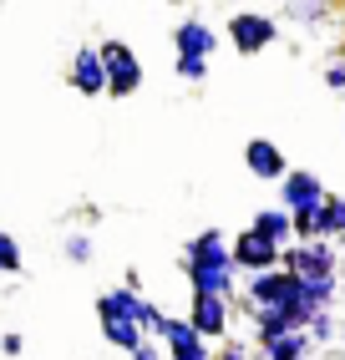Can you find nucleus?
<instances>
[{
    "label": "nucleus",
    "mask_w": 345,
    "mask_h": 360,
    "mask_svg": "<svg viewBox=\"0 0 345 360\" xmlns=\"http://www.w3.org/2000/svg\"><path fill=\"white\" fill-rule=\"evenodd\" d=\"M340 345H345V325H340Z\"/></svg>",
    "instance_id": "28"
},
{
    "label": "nucleus",
    "mask_w": 345,
    "mask_h": 360,
    "mask_svg": "<svg viewBox=\"0 0 345 360\" xmlns=\"http://www.w3.org/2000/svg\"><path fill=\"white\" fill-rule=\"evenodd\" d=\"M330 219H335V229L345 238V193H330Z\"/></svg>",
    "instance_id": "25"
},
{
    "label": "nucleus",
    "mask_w": 345,
    "mask_h": 360,
    "mask_svg": "<svg viewBox=\"0 0 345 360\" xmlns=\"http://www.w3.org/2000/svg\"><path fill=\"white\" fill-rule=\"evenodd\" d=\"M132 360H168L163 340H142V350H132Z\"/></svg>",
    "instance_id": "24"
},
{
    "label": "nucleus",
    "mask_w": 345,
    "mask_h": 360,
    "mask_svg": "<svg viewBox=\"0 0 345 360\" xmlns=\"http://www.w3.org/2000/svg\"><path fill=\"white\" fill-rule=\"evenodd\" d=\"M340 295V274H325V279H300V304L315 309V315H325Z\"/></svg>",
    "instance_id": "16"
},
{
    "label": "nucleus",
    "mask_w": 345,
    "mask_h": 360,
    "mask_svg": "<svg viewBox=\"0 0 345 360\" xmlns=\"http://www.w3.org/2000/svg\"><path fill=\"white\" fill-rule=\"evenodd\" d=\"M340 360H345V350H340Z\"/></svg>",
    "instance_id": "30"
},
{
    "label": "nucleus",
    "mask_w": 345,
    "mask_h": 360,
    "mask_svg": "<svg viewBox=\"0 0 345 360\" xmlns=\"http://www.w3.org/2000/svg\"><path fill=\"white\" fill-rule=\"evenodd\" d=\"M310 340H315V345H335V340H340V320H335V309H325V315H315V320H310Z\"/></svg>",
    "instance_id": "18"
},
{
    "label": "nucleus",
    "mask_w": 345,
    "mask_h": 360,
    "mask_svg": "<svg viewBox=\"0 0 345 360\" xmlns=\"http://www.w3.org/2000/svg\"><path fill=\"white\" fill-rule=\"evenodd\" d=\"M0 274H20V244L0 229Z\"/></svg>",
    "instance_id": "20"
},
{
    "label": "nucleus",
    "mask_w": 345,
    "mask_h": 360,
    "mask_svg": "<svg viewBox=\"0 0 345 360\" xmlns=\"http://www.w3.org/2000/svg\"><path fill=\"white\" fill-rule=\"evenodd\" d=\"M340 249H345V238H340Z\"/></svg>",
    "instance_id": "29"
},
{
    "label": "nucleus",
    "mask_w": 345,
    "mask_h": 360,
    "mask_svg": "<svg viewBox=\"0 0 345 360\" xmlns=\"http://www.w3.org/2000/svg\"><path fill=\"white\" fill-rule=\"evenodd\" d=\"M224 36H229V46H234L239 56H259L284 31H280V15H269V11H234L229 26H224Z\"/></svg>",
    "instance_id": "2"
},
{
    "label": "nucleus",
    "mask_w": 345,
    "mask_h": 360,
    "mask_svg": "<svg viewBox=\"0 0 345 360\" xmlns=\"http://www.w3.org/2000/svg\"><path fill=\"white\" fill-rule=\"evenodd\" d=\"M244 167H249L259 183H284L294 173V167L284 162V148L269 142V137H249V142H244Z\"/></svg>",
    "instance_id": "9"
},
{
    "label": "nucleus",
    "mask_w": 345,
    "mask_h": 360,
    "mask_svg": "<svg viewBox=\"0 0 345 360\" xmlns=\"http://www.w3.org/2000/svg\"><path fill=\"white\" fill-rule=\"evenodd\" d=\"M122 290H132V295H142V269H127V274H122Z\"/></svg>",
    "instance_id": "27"
},
{
    "label": "nucleus",
    "mask_w": 345,
    "mask_h": 360,
    "mask_svg": "<svg viewBox=\"0 0 345 360\" xmlns=\"http://www.w3.org/2000/svg\"><path fill=\"white\" fill-rule=\"evenodd\" d=\"M61 254H66L71 264H92V238H87V233H66V238H61Z\"/></svg>",
    "instance_id": "19"
},
{
    "label": "nucleus",
    "mask_w": 345,
    "mask_h": 360,
    "mask_svg": "<svg viewBox=\"0 0 345 360\" xmlns=\"http://www.w3.org/2000/svg\"><path fill=\"white\" fill-rule=\"evenodd\" d=\"M284 269H289L294 279L340 274V244H294V249H284Z\"/></svg>",
    "instance_id": "6"
},
{
    "label": "nucleus",
    "mask_w": 345,
    "mask_h": 360,
    "mask_svg": "<svg viewBox=\"0 0 345 360\" xmlns=\"http://www.w3.org/2000/svg\"><path fill=\"white\" fill-rule=\"evenodd\" d=\"M244 304H249V320L264 309H289L300 304V279L289 269H269V274H249L244 279Z\"/></svg>",
    "instance_id": "3"
},
{
    "label": "nucleus",
    "mask_w": 345,
    "mask_h": 360,
    "mask_svg": "<svg viewBox=\"0 0 345 360\" xmlns=\"http://www.w3.org/2000/svg\"><path fill=\"white\" fill-rule=\"evenodd\" d=\"M213 360H254V345H244V340H234V335H229V340L218 345Z\"/></svg>",
    "instance_id": "21"
},
{
    "label": "nucleus",
    "mask_w": 345,
    "mask_h": 360,
    "mask_svg": "<svg viewBox=\"0 0 345 360\" xmlns=\"http://www.w3.org/2000/svg\"><path fill=\"white\" fill-rule=\"evenodd\" d=\"M172 51L178 56H193V61H208L218 51V31L208 26L203 15H183L178 26H172Z\"/></svg>",
    "instance_id": "10"
},
{
    "label": "nucleus",
    "mask_w": 345,
    "mask_h": 360,
    "mask_svg": "<svg viewBox=\"0 0 345 360\" xmlns=\"http://www.w3.org/2000/svg\"><path fill=\"white\" fill-rule=\"evenodd\" d=\"M66 82H71V91H82V97H107L102 51H96V46H82V51L71 56V66H66Z\"/></svg>",
    "instance_id": "11"
},
{
    "label": "nucleus",
    "mask_w": 345,
    "mask_h": 360,
    "mask_svg": "<svg viewBox=\"0 0 345 360\" xmlns=\"http://www.w3.org/2000/svg\"><path fill=\"white\" fill-rule=\"evenodd\" d=\"M330 203V188L320 183L310 167H294V173L280 183V208L284 213H315V208H325Z\"/></svg>",
    "instance_id": "5"
},
{
    "label": "nucleus",
    "mask_w": 345,
    "mask_h": 360,
    "mask_svg": "<svg viewBox=\"0 0 345 360\" xmlns=\"http://www.w3.org/2000/svg\"><path fill=\"white\" fill-rule=\"evenodd\" d=\"M284 15H289V20H305L310 31H320V26H325V20H330L335 11H330V6H320V0H289V6H284Z\"/></svg>",
    "instance_id": "17"
},
{
    "label": "nucleus",
    "mask_w": 345,
    "mask_h": 360,
    "mask_svg": "<svg viewBox=\"0 0 345 360\" xmlns=\"http://www.w3.org/2000/svg\"><path fill=\"white\" fill-rule=\"evenodd\" d=\"M178 77H183V82H203V77H208V61H193V56H178Z\"/></svg>",
    "instance_id": "22"
},
{
    "label": "nucleus",
    "mask_w": 345,
    "mask_h": 360,
    "mask_svg": "<svg viewBox=\"0 0 345 360\" xmlns=\"http://www.w3.org/2000/svg\"><path fill=\"white\" fill-rule=\"evenodd\" d=\"M183 274L193 284V295H213V300H234L239 290V264H234V238L224 229H203L183 244Z\"/></svg>",
    "instance_id": "1"
},
{
    "label": "nucleus",
    "mask_w": 345,
    "mask_h": 360,
    "mask_svg": "<svg viewBox=\"0 0 345 360\" xmlns=\"http://www.w3.org/2000/svg\"><path fill=\"white\" fill-rule=\"evenodd\" d=\"M229 320H234V300L193 295V304H188V325L199 330L208 345H224V340H229Z\"/></svg>",
    "instance_id": "8"
},
{
    "label": "nucleus",
    "mask_w": 345,
    "mask_h": 360,
    "mask_svg": "<svg viewBox=\"0 0 345 360\" xmlns=\"http://www.w3.org/2000/svg\"><path fill=\"white\" fill-rule=\"evenodd\" d=\"M315 340H310V330L300 335H284V340H269V345H254V360H315Z\"/></svg>",
    "instance_id": "14"
},
{
    "label": "nucleus",
    "mask_w": 345,
    "mask_h": 360,
    "mask_svg": "<svg viewBox=\"0 0 345 360\" xmlns=\"http://www.w3.org/2000/svg\"><path fill=\"white\" fill-rule=\"evenodd\" d=\"M340 20H345V11H340Z\"/></svg>",
    "instance_id": "31"
},
{
    "label": "nucleus",
    "mask_w": 345,
    "mask_h": 360,
    "mask_svg": "<svg viewBox=\"0 0 345 360\" xmlns=\"http://www.w3.org/2000/svg\"><path fill=\"white\" fill-rule=\"evenodd\" d=\"M96 51H102V66H107V97H137L142 91V61H137L132 46L107 36Z\"/></svg>",
    "instance_id": "4"
},
{
    "label": "nucleus",
    "mask_w": 345,
    "mask_h": 360,
    "mask_svg": "<svg viewBox=\"0 0 345 360\" xmlns=\"http://www.w3.org/2000/svg\"><path fill=\"white\" fill-rule=\"evenodd\" d=\"M234 264L244 274H269V269H284V249H275L254 229H239L234 233Z\"/></svg>",
    "instance_id": "7"
},
{
    "label": "nucleus",
    "mask_w": 345,
    "mask_h": 360,
    "mask_svg": "<svg viewBox=\"0 0 345 360\" xmlns=\"http://www.w3.org/2000/svg\"><path fill=\"white\" fill-rule=\"evenodd\" d=\"M163 350H168V360H213V355H218L203 335L188 325V315H183V320L172 315V325H168V335H163Z\"/></svg>",
    "instance_id": "12"
},
{
    "label": "nucleus",
    "mask_w": 345,
    "mask_h": 360,
    "mask_svg": "<svg viewBox=\"0 0 345 360\" xmlns=\"http://www.w3.org/2000/svg\"><path fill=\"white\" fill-rule=\"evenodd\" d=\"M20 350H26V340H20V335L11 330L6 340H0V355H11V360H20Z\"/></svg>",
    "instance_id": "26"
},
{
    "label": "nucleus",
    "mask_w": 345,
    "mask_h": 360,
    "mask_svg": "<svg viewBox=\"0 0 345 360\" xmlns=\"http://www.w3.org/2000/svg\"><path fill=\"white\" fill-rule=\"evenodd\" d=\"M96 325H102V340H112L117 350H142V340L147 335L137 330V320H122V315H96Z\"/></svg>",
    "instance_id": "15"
},
{
    "label": "nucleus",
    "mask_w": 345,
    "mask_h": 360,
    "mask_svg": "<svg viewBox=\"0 0 345 360\" xmlns=\"http://www.w3.org/2000/svg\"><path fill=\"white\" fill-rule=\"evenodd\" d=\"M325 86H330V91H345V56H335V61L325 66Z\"/></svg>",
    "instance_id": "23"
},
{
    "label": "nucleus",
    "mask_w": 345,
    "mask_h": 360,
    "mask_svg": "<svg viewBox=\"0 0 345 360\" xmlns=\"http://www.w3.org/2000/svg\"><path fill=\"white\" fill-rule=\"evenodd\" d=\"M249 229H254V233H264L275 249H294V244H300V238H294V213H284L280 203H275V208H259Z\"/></svg>",
    "instance_id": "13"
}]
</instances>
